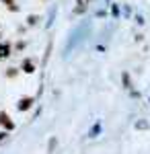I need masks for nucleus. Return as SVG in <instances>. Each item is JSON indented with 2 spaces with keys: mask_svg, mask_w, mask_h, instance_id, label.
Returning a JSON list of instances; mask_svg holds the SVG:
<instances>
[{
  "mask_svg": "<svg viewBox=\"0 0 150 154\" xmlns=\"http://www.w3.org/2000/svg\"><path fill=\"white\" fill-rule=\"evenodd\" d=\"M0 125L4 128V130H14V121L8 117V113H4V111H0Z\"/></svg>",
  "mask_w": 150,
  "mask_h": 154,
  "instance_id": "f257e3e1",
  "label": "nucleus"
},
{
  "mask_svg": "<svg viewBox=\"0 0 150 154\" xmlns=\"http://www.w3.org/2000/svg\"><path fill=\"white\" fill-rule=\"evenodd\" d=\"M33 97H25V99H21V101H19V105H17V109H19V111H27V109H31V107H33Z\"/></svg>",
  "mask_w": 150,
  "mask_h": 154,
  "instance_id": "f03ea898",
  "label": "nucleus"
},
{
  "mask_svg": "<svg viewBox=\"0 0 150 154\" xmlns=\"http://www.w3.org/2000/svg\"><path fill=\"white\" fill-rule=\"evenodd\" d=\"M21 68H23V72H27V74H33V72H35V62L31 58H27L23 62V66H21Z\"/></svg>",
  "mask_w": 150,
  "mask_h": 154,
  "instance_id": "7ed1b4c3",
  "label": "nucleus"
},
{
  "mask_svg": "<svg viewBox=\"0 0 150 154\" xmlns=\"http://www.w3.org/2000/svg\"><path fill=\"white\" fill-rule=\"evenodd\" d=\"M8 51H11V45H8V43H2V45H0V60L8 58V56H11Z\"/></svg>",
  "mask_w": 150,
  "mask_h": 154,
  "instance_id": "20e7f679",
  "label": "nucleus"
},
{
  "mask_svg": "<svg viewBox=\"0 0 150 154\" xmlns=\"http://www.w3.org/2000/svg\"><path fill=\"white\" fill-rule=\"evenodd\" d=\"M2 2H4V4H6V6H8V8H11V11H17V8H19V6H17V2H14V0H2Z\"/></svg>",
  "mask_w": 150,
  "mask_h": 154,
  "instance_id": "39448f33",
  "label": "nucleus"
},
{
  "mask_svg": "<svg viewBox=\"0 0 150 154\" xmlns=\"http://www.w3.org/2000/svg\"><path fill=\"white\" fill-rule=\"evenodd\" d=\"M0 37H2V33H0Z\"/></svg>",
  "mask_w": 150,
  "mask_h": 154,
  "instance_id": "423d86ee",
  "label": "nucleus"
}]
</instances>
